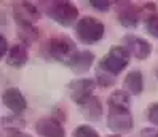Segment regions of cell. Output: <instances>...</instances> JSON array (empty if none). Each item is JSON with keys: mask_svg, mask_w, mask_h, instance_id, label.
<instances>
[{"mask_svg": "<svg viewBox=\"0 0 158 137\" xmlns=\"http://www.w3.org/2000/svg\"><path fill=\"white\" fill-rule=\"evenodd\" d=\"M45 13L48 14L53 21H56L58 24H61L64 27L72 26L78 19V8L72 2H66V0H56V2L46 3Z\"/></svg>", "mask_w": 158, "mask_h": 137, "instance_id": "6da1fadb", "label": "cell"}, {"mask_svg": "<svg viewBox=\"0 0 158 137\" xmlns=\"http://www.w3.org/2000/svg\"><path fill=\"white\" fill-rule=\"evenodd\" d=\"M75 34L81 43L93 45L102 40V37L106 34V27L96 18L85 16V18H80L78 22L75 24Z\"/></svg>", "mask_w": 158, "mask_h": 137, "instance_id": "7a4b0ae2", "label": "cell"}, {"mask_svg": "<svg viewBox=\"0 0 158 137\" xmlns=\"http://www.w3.org/2000/svg\"><path fill=\"white\" fill-rule=\"evenodd\" d=\"M48 48V54L54 59V61H59L62 64H69L75 59V56L80 53L77 45L73 43L69 37H64V35H59V37H54L48 42L46 45Z\"/></svg>", "mask_w": 158, "mask_h": 137, "instance_id": "3957f363", "label": "cell"}, {"mask_svg": "<svg viewBox=\"0 0 158 137\" xmlns=\"http://www.w3.org/2000/svg\"><path fill=\"white\" fill-rule=\"evenodd\" d=\"M129 64V53L125 46H112L109 53L99 61L98 69L107 72V74L117 77L122 74L123 69Z\"/></svg>", "mask_w": 158, "mask_h": 137, "instance_id": "277c9868", "label": "cell"}, {"mask_svg": "<svg viewBox=\"0 0 158 137\" xmlns=\"http://www.w3.org/2000/svg\"><path fill=\"white\" fill-rule=\"evenodd\" d=\"M107 126L114 132H129L134 126V120L129 107H112L109 105Z\"/></svg>", "mask_w": 158, "mask_h": 137, "instance_id": "5b68a950", "label": "cell"}, {"mask_svg": "<svg viewBox=\"0 0 158 137\" xmlns=\"http://www.w3.org/2000/svg\"><path fill=\"white\" fill-rule=\"evenodd\" d=\"M96 86V80H91V78H78V80H73L67 85V91H69V96L75 104L81 105L85 104L86 100L91 96L93 89Z\"/></svg>", "mask_w": 158, "mask_h": 137, "instance_id": "8992f818", "label": "cell"}, {"mask_svg": "<svg viewBox=\"0 0 158 137\" xmlns=\"http://www.w3.org/2000/svg\"><path fill=\"white\" fill-rule=\"evenodd\" d=\"M13 14L18 24H32L40 19V10L39 6L32 2H18L13 5Z\"/></svg>", "mask_w": 158, "mask_h": 137, "instance_id": "52a82bcc", "label": "cell"}, {"mask_svg": "<svg viewBox=\"0 0 158 137\" xmlns=\"http://www.w3.org/2000/svg\"><path fill=\"white\" fill-rule=\"evenodd\" d=\"M125 48L129 54H133L137 59H147L152 53V45L145 38L137 37V35H125L123 37Z\"/></svg>", "mask_w": 158, "mask_h": 137, "instance_id": "ba28073f", "label": "cell"}, {"mask_svg": "<svg viewBox=\"0 0 158 137\" xmlns=\"http://www.w3.org/2000/svg\"><path fill=\"white\" fill-rule=\"evenodd\" d=\"M145 10L144 8H139L133 3H125L118 8V21L122 26L128 27V29H133V27H136L139 24V21H141V13Z\"/></svg>", "mask_w": 158, "mask_h": 137, "instance_id": "9c48e42d", "label": "cell"}, {"mask_svg": "<svg viewBox=\"0 0 158 137\" xmlns=\"http://www.w3.org/2000/svg\"><path fill=\"white\" fill-rule=\"evenodd\" d=\"M35 129L42 137H66V131L56 118H42L37 121Z\"/></svg>", "mask_w": 158, "mask_h": 137, "instance_id": "30bf717a", "label": "cell"}, {"mask_svg": "<svg viewBox=\"0 0 158 137\" xmlns=\"http://www.w3.org/2000/svg\"><path fill=\"white\" fill-rule=\"evenodd\" d=\"M2 100H3V105L10 108L15 115L21 113L27 107L26 97L23 96V93L18 88H8L2 96Z\"/></svg>", "mask_w": 158, "mask_h": 137, "instance_id": "8fae6325", "label": "cell"}, {"mask_svg": "<svg viewBox=\"0 0 158 137\" xmlns=\"http://www.w3.org/2000/svg\"><path fill=\"white\" fill-rule=\"evenodd\" d=\"M27 59H29V54H27L26 45H23V43L13 45V46L10 48V51H8V54H6L8 66L16 67V69H21L24 64L27 62Z\"/></svg>", "mask_w": 158, "mask_h": 137, "instance_id": "7c38bea8", "label": "cell"}, {"mask_svg": "<svg viewBox=\"0 0 158 137\" xmlns=\"http://www.w3.org/2000/svg\"><path fill=\"white\" fill-rule=\"evenodd\" d=\"M80 108H81L83 116H85L86 120H89V121H98V120H101V116H102V104H101V100L96 96L89 97L85 104L80 105Z\"/></svg>", "mask_w": 158, "mask_h": 137, "instance_id": "4fadbf2b", "label": "cell"}, {"mask_svg": "<svg viewBox=\"0 0 158 137\" xmlns=\"http://www.w3.org/2000/svg\"><path fill=\"white\" fill-rule=\"evenodd\" d=\"M93 62H94V54L91 51H80L75 56V59L69 64V67L75 74H85L86 70H89Z\"/></svg>", "mask_w": 158, "mask_h": 137, "instance_id": "5bb4252c", "label": "cell"}, {"mask_svg": "<svg viewBox=\"0 0 158 137\" xmlns=\"http://www.w3.org/2000/svg\"><path fill=\"white\" fill-rule=\"evenodd\" d=\"M125 88L128 93L131 94H141L142 89H144V77H142V72L139 70H133L129 72L125 78Z\"/></svg>", "mask_w": 158, "mask_h": 137, "instance_id": "9a60e30c", "label": "cell"}, {"mask_svg": "<svg viewBox=\"0 0 158 137\" xmlns=\"http://www.w3.org/2000/svg\"><path fill=\"white\" fill-rule=\"evenodd\" d=\"M107 105H112V107H129L131 105V99H129V94L123 89H117L110 94L109 100H107Z\"/></svg>", "mask_w": 158, "mask_h": 137, "instance_id": "2e32d148", "label": "cell"}, {"mask_svg": "<svg viewBox=\"0 0 158 137\" xmlns=\"http://www.w3.org/2000/svg\"><path fill=\"white\" fill-rule=\"evenodd\" d=\"M18 29H19V37L27 45L39 38V29L32 24H18Z\"/></svg>", "mask_w": 158, "mask_h": 137, "instance_id": "e0dca14e", "label": "cell"}, {"mask_svg": "<svg viewBox=\"0 0 158 137\" xmlns=\"http://www.w3.org/2000/svg\"><path fill=\"white\" fill-rule=\"evenodd\" d=\"M96 81H98L99 86L107 88V86H112V85L115 83V77L110 75V74H107V72H104V70L98 69V70H96Z\"/></svg>", "mask_w": 158, "mask_h": 137, "instance_id": "ac0fdd59", "label": "cell"}, {"mask_svg": "<svg viewBox=\"0 0 158 137\" xmlns=\"http://www.w3.org/2000/svg\"><path fill=\"white\" fill-rule=\"evenodd\" d=\"M73 137H99V134H98V131L94 129V127H91L88 124H81L75 129Z\"/></svg>", "mask_w": 158, "mask_h": 137, "instance_id": "d6986e66", "label": "cell"}, {"mask_svg": "<svg viewBox=\"0 0 158 137\" xmlns=\"http://www.w3.org/2000/svg\"><path fill=\"white\" fill-rule=\"evenodd\" d=\"M145 26H147L148 34H150L152 37L158 38V13H152L150 16H148Z\"/></svg>", "mask_w": 158, "mask_h": 137, "instance_id": "ffe728a7", "label": "cell"}, {"mask_svg": "<svg viewBox=\"0 0 158 137\" xmlns=\"http://www.w3.org/2000/svg\"><path fill=\"white\" fill-rule=\"evenodd\" d=\"M147 118H148V121H150V123H153L155 126H158V102L156 104H152L150 107H148Z\"/></svg>", "mask_w": 158, "mask_h": 137, "instance_id": "44dd1931", "label": "cell"}, {"mask_svg": "<svg viewBox=\"0 0 158 137\" xmlns=\"http://www.w3.org/2000/svg\"><path fill=\"white\" fill-rule=\"evenodd\" d=\"M89 5H93L99 11H107L110 8V2H107V0H104V2H102V0H91Z\"/></svg>", "mask_w": 158, "mask_h": 137, "instance_id": "7402d4cb", "label": "cell"}, {"mask_svg": "<svg viewBox=\"0 0 158 137\" xmlns=\"http://www.w3.org/2000/svg\"><path fill=\"white\" fill-rule=\"evenodd\" d=\"M141 137H158V127H144Z\"/></svg>", "mask_w": 158, "mask_h": 137, "instance_id": "603a6c76", "label": "cell"}, {"mask_svg": "<svg viewBox=\"0 0 158 137\" xmlns=\"http://www.w3.org/2000/svg\"><path fill=\"white\" fill-rule=\"evenodd\" d=\"M8 51H10L8 50V42L3 35H0V56H6Z\"/></svg>", "mask_w": 158, "mask_h": 137, "instance_id": "cb8c5ba5", "label": "cell"}, {"mask_svg": "<svg viewBox=\"0 0 158 137\" xmlns=\"http://www.w3.org/2000/svg\"><path fill=\"white\" fill-rule=\"evenodd\" d=\"M6 137H32V135H29V134H24V132H19V131H11V132H8V135Z\"/></svg>", "mask_w": 158, "mask_h": 137, "instance_id": "d4e9b609", "label": "cell"}, {"mask_svg": "<svg viewBox=\"0 0 158 137\" xmlns=\"http://www.w3.org/2000/svg\"><path fill=\"white\" fill-rule=\"evenodd\" d=\"M109 137H122L120 134H114V135H109Z\"/></svg>", "mask_w": 158, "mask_h": 137, "instance_id": "484cf974", "label": "cell"}, {"mask_svg": "<svg viewBox=\"0 0 158 137\" xmlns=\"http://www.w3.org/2000/svg\"><path fill=\"white\" fill-rule=\"evenodd\" d=\"M156 77H158V70H156Z\"/></svg>", "mask_w": 158, "mask_h": 137, "instance_id": "4316f807", "label": "cell"}]
</instances>
